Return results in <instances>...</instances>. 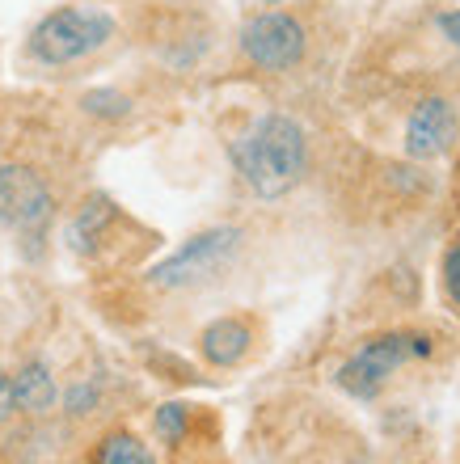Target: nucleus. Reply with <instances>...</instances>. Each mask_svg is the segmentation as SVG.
<instances>
[{"label":"nucleus","mask_w":460,"mask_h":464,"mask_svg":"<svg viewBox=\"0 0 460 464\" xmlns=\"http://www.w3.org/2000/svg\"><path fill=\"white\" fill-rule=\"evenodd\" d=\"M9 384H13V410L47 414L51 405H55V380H51V372L43 363H25Z\"/></svg>","instance_id":"9"},{"label":"nucleus","mask_w":460,"mask_h":464,"mask_svg":"<svg viewBox=\"0 0 460 464\" xmlns=\"http://www.w3.org/2000/svg\"><path fill=\"white\" fill-rule=\"evenodd\" d=\"M439 25H444V34H448L452 43L460 47V13H444V17H439Z\"/></svg>","instance_id":"17"},{"label":"nucleus","mask_w":460,"mask_h":464,"mask_svg":"<svg viewBox=\"0 0 460 464\" xmlns=\"http://www.w3.org/2000/svg\"><path fill=\"white\" fill-rule=\"evenodd\" d=\"M426 338H410V334H385V338H372L364 351L347 359L338 372V384L351 397H376V392L385 389V380L397 372L401 363H410L414 354H426Z\"/></svg>","instance_id":"3"},{"label":"nucleus","mask_w":460,"mask_h":464,"mask_svg":"<svg viewBox=\"0 0 460 464\" xmlns=\"http://www.w3.org/2000/svg\"><path fill=\"white\" fill-rule=\"evenodd\" d=\"M114 34V22L97 9H60L51 13L47 22H38L34 38H30V51H34L43 63H73L93 55L106 38Z\"/></svg>","instance_id":"2"},{"label":"nucleus","mask_w":460,"mask_h":464,"mask_svg":"<svg viewBox=\"0 0 460 464\" xmlns=\"http://www.w3.org/2000/svg\"><path fill=\"white\" fill-rule=\"evenodd\" d=\"M97 464H157V460L135 435H110L102 443V452H97Z\"/></svg>","instance_id":"11"},{"label":"nucleus","mask_w":460,"mask_h":464,"mask_svg":"<svg viewBox=\"0 0 460 464\" xmlns=\"http://www.w3.org/2000/svg\"><path fill=\"white\" fill-rule=\"evenodd\" d=\"M456 140V114L444 98H426L414 106L410 127H406V152L418 160H431L439 152H448Z\"/></svg>","instance_id":"7"},{"label":"nucleus","mask_w":460,"mask_h":464,"mask_svg":"<svg viewBox=\"0 0 460 464\" xmlns=\"http://www.w3.org/2000/svg\"><path fill=\"white\" fill-rule=\"evenodd\" d=\"M132 102L122 98V93H85V111L93 114H127Z\"/></svg>","instance_id":"13"},{"label":"nucleus","mask_w":460,"mask_h":464,"mask_svg":"<svg viewBox=\"0 0 460 464\" xmlns=\"http://www.w3.org/2000/svg\"><path fill=\"white\" fill-rule=\"evenodd\" d=\"M93 405H97V389H89V384H76L68 392V414H89Z\"/></svg>","instance_id":"14"},{"label":"nucleus","mask_w":460,"mask_h":464,"mask_svg":"<svg viewBox=\"0 0 460 464\" xmlns=\"http://www.w3.org/2000/svg\"><path fill=\"white\" fill-rule=\"evenodd\" d=\"M270 5H279V0H270Z\"/></svg>","instance_id":"18"},{"label":"nucleus","mask_w":460,"mask_h":464,"mask_svg":"<svg viewBox=\"0 0 460 464\" xmlns=\"http://www.w3.org/2000/svg\"><path fill=\"white\" fill-rule=\"evenodd\" d=\"M157 435L165 443H178L186 435V405H161L157 410Z\"/></svg>","instance_id":"12"},{"label":"nucleus","mask_w":460,"mask_h":464,"mask_svg":"<svg viewBox=\"0 0 460 464\" xmlns=\"http://www.w3.org/2000/svg\"><path fill=\"white\" fill-rule=\"evenodd\" d=\"M237 241H241L237 228L199 232V237H191L173 257H165L161 266H152V283H157V287H186V283H199L203 275H211L220 262H229Z\"/></svg>","instance_id":"5"},{"label":"nucleus","mask_w":460,"mask_h":464,"mask_svg":"<svg viewBox=\"0 0 460 464\" xmlns=\"http://www.w3.org/2000/svg\"><path fill=\"white\" fill-rule=\"evenodd\" d=\"M51 220V190L25 165H0V228L38 237Z\"/></svg>","instance_id":"4"},{"label":"nucleus","mask_w":460,"mask_h":464,"mask_svg":"<svg viewBox=\"0 0 460 464\" xmlns=\"http://www.w3.org/2000/svg\"><path fill=\"white\" fill-rule=\"evenodd\" d=\"M232 160H237L245 186L258 198L288 195L304 178V165H308L300 122L288 119V114H267L262 122H254V131L245 135L241 144L232 148Z\"/></svg>","instance_id":"1"},{"label":"nucleus","mask_w":460,"mask_h":464,"mask_svg":"<svg viewBox=\"0 0 460 464\" xmlns=\"http://www.w3.org/2000/svg\"><path fill=\"white\" fill-rule=\"evenodd\" d=\"M448 292H452V300L460 304V245L448 254Z\"/></svg>","instance_id":"15"},{"label":"nucleus","mask_w":460,"mask_h":464,"mask_svg":"<svg viewBox=\"0 0 460 464\" xmlns=\"http://www.w3.org/2000/svg\"><path fill=\"white\" fill-rule=\"evenodd\" d=\"M241 51L258 68L283 72L304 55V25L288 13H258L254 22L241 30Z\"/></svg>","instance_id":"6"},{"label":"nucleus","mask_w":460,"mask_h":464,"mask_svg":"<svg viewBox=\"0 0 460 464\" xmlns=\"http://www.w3.org/2000/svg\"><path fill=\"white\" fill-rule=\"evenodd\" d=\"M13 414V384H9V376L0 372V422Z\"/></svg>","instance_id":"16"},{"label":"nucleus","mask_w":460,"mask_h":464,"mask_svg":"<svg viewBox=\"0 0 460 464\" xmlns=\"http://www.w3.org/2000/svg\"><path fill=\"white\" fill-rule=\"evenodd\" d=\"M110 216H114V211H110L106 198H89L85 211H81V216L73 220V228H68V241H73L76 249H93V241L102 237V228L110 224Z\"/></svg>","instance_id":"10"},{"label":"nucleus","mask_w":460,"mask_h":464,"mask_svg":"<svg viewBox=\"0 0 460 464\" xmlns=\"http://www.w3.org/2000/svg\"><path fill=\"white\" fill-rule=\"evenodd\" d=\"M250 343H254V334H250V325H245L241 317L211 321V325L203 330V338H199V346H203V354H207V363H216V367L241 363L245 351H250Z\"/></svg>","instance_id":"8"}]
</instances>
